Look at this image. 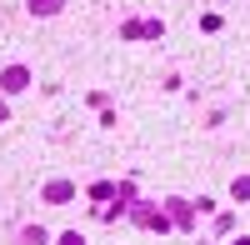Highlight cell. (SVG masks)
<instances>
[{
  "instance_id": "obj_2",
  "label": "cell",
  "mask_w": 250,
  "mask_h": 245,
  "mask_svg": "<svg viewBox=\"0 0 250 245\" xmlns=\"http://www.w3.org/2000/svg\"><path fill=\"white\" fill-rule=\"evenodd\" d=\"M120 35H125V40H140V35H145V40H155V35H160V20H130Z\"/></svg>"
},
{
  "instance_id": "obj_3",
  "label": "cell",
  "mask_w": 250,
  "mask_h": 245,
  "mask_svg": "<svg viewBox=\"0 0 250 245\" xmlns=\"http://www.w3.org/2000/svg\"><path fill=\"white\" fill-rule=\"evenodd\" d=\"M40 195H45V200H50V205H65V200L75 195V185H70V180H50V185H45V190H40Z\"/></svg>"
},
{
  "instance_id": "obj_8",
  "label": "cell",
  "mask_w": 250,
  "mask_h": 245,
  "mask_svg": "<svg viewBox=\"0 0 250 245\" xmlns=\"http://www.w3.org/2000/svg\"><path fill=\"white\" fill-rule=\"evenodd\" d=\"M55 245H85V240H80V235H75V230H65V235H60V240H55Z\"/></svg>"
},
{
  "instance_id": "obj_4",
  "label": "cell",
  "mask_w": 250,
  "mask_h": 245,
  "mask_svg": "<svg viewBox=\"0 0 250 245\" xmlns=\"http://www.w3.org/2000/svg\"><path fill=\"white\" fill-rule=\"evenodd\" d=\"M60 5H65V0H25V10H30V15H55Z\"/></svg>"
},
{
  "instance_id": "obj_6",
  "label": "cell",
  "mask_w": 250,
  "mask_h": 245,
  "mask_svg": "<svg viewBox=\"0 0 250 245\" xmlns=\"http://www.w3.org/2000/svg\"><path fill=\"white\" fill-rule=\"evenodd\" d=\"M110 195H115V190L105 185V180H95V185H90V200H95V205H100V200H110Z\"/></svg>"
},
{
  "instance_id": "obj_7",
  "label": "cell",
  "mask_w": 250,
  "mask_h": 245,
  "mask_svg": "<svg viewBox=\"0 0 250 245\" xmlns=\"http://www.w3.org/2000/svg\"><path fill=\"white\" fill-rule=\"evenodd\" d=\"M230 195H235V200H250V175H240V180H235Z\"/></svg>"
},
{
  "instance_id": "obj_5",
  "label": "cell",
  "mask_w": 250,
  "mask_h": 245,
  "mask_svg": "<svg viewBox=\"0 0 250 245\" xmlns=\"http://www.w3.org/2000/svg\"><path fill=\"white\" fill-rule=\"evenodd\" d=\"M20 245H45V230H40V225H25V230H20Z\"/></svg>"
},
{
  "instance_id": "obj_9",
  "label": "cell",
  "mask_w": 250,
  "mask_h": 245,
  "mask_svg": "<svg viewBox=\"0 0 250 245\" xmlns=\"http://www.w3.org/2000/svg\"><path fill=\"white\" fill-rule=\"evenodd\" d=\"M5 115H10V110H5V100H0V120H5Z\"/></svg>"
},
{
  "instance_id": "obj_10",
  "label": "cell",
  "mask_w": 250,
  "mask_h": 245,
  "mask_svg": "<svg viewBox=\"0 0 250 245\" xmlns=\"http://www.w3.org/2000/svg\"><path fill=\"white\" fill-rule=\"evenodd\" d=\"M235 245H250V240H235Z\"/></svg>"
},
{
  "instance_id": "obj_1",
  "label": "cell",
  "mask_w": 250,
  "mask_h": 245,
  "mask_svg": "<svg viewBox=\"0 0 250 245\" xmlns=\"http://www.w3.org/2000/svg\"><path fill=\"white\" fill-rule=\"evenodd\" d=\"M25 85H30V70L25 65H5V70H0V90H5V95H20Z\"/></svg>"
}]
</instances>
